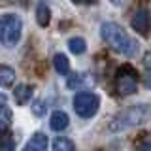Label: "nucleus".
Instances as JSON below:
<instances>
[{"instance_id":"9d476101","label":"nucleus","mask_w":151,"mask_h":151,"mask_svg":"<svg viewBox=\"0 0 151 151\" xmlns=\"http://www.w3.org/2000/svg\"><path fill=\"white\" fill-rule=\"evenodd\" d=\"M36 21L40 27H47L51 21V9L45 2H38V8H36Z\"/></svg>"},{"instance_id":"f03ea898","label":"nucleus","mask_w":151,"mask_h":151,"mask_svg":"<svg viewBox=\"0 0 151 151\" xmlns=\"http://www.w3.org/2000/svg\"><path fill=\"white\" fill-rule=\"evenodd\" d=\"M149 117V108L147 104H138V106H130L129 110H125L123 113L115 117V121L111 123V130H125L130 127L142 125L145 123Z\"/></svg>"},{"instance_id":"423d86ee","label":"nucleus","mask_w":151,"mask_h":151,"mask_svg":"<svg viewBox=\"0 0 151 151\" xmlns=\"http://www.w3.org/2000/svg\"><path fill=\"white\" fill-rule=\"evenodd\" d=\"M132 28H134L138 34L142 36H147L149 34V28H151V19H149V12L145 8H140L134 12L132 15V21H130Z\"/></svg>"},{"instance_id":"412c9836","label":"nucleus","mask_w":151,"mask_h":151,"mask_svg":"<svg viewBox=\"0 0 151 151\" xmlns=\"http://www.w3.org/2000/svg\"><path fill=\"white\" fill-rule=\"evenodd\" d=\"M6 100H8V98H6V94H4V93H0V106H4V104H6Z\"/></svg>"},{"instance_id":"9b49d317","label":"nucleus","mask_w":151,"mask_h":151,"mask_svg":"<svg viewBox=\"0 0 151 151\" xmlns=\"http://www.w3.org/2000/svg\"><path fill=\"white\" fill-rule=\"evenodd\" d=\"M15 81V72L6 64H0V87H12Z\"/></svg>"},{"instance_id":"39448f33","label":"nucleus","mask_w":151,"mask_h":151,"mask_svg":"<svg viewBox=\"0 0 151 151\" xmlns=\"http://www.w3.org/2000/svg\"><path fill=\"white\" fill-rule=\"evenodd\" d=\"M74 111L78 113L79 117H83V119H89V117H93L94 113L98 111V108H100V98L96 96L94 93H78L74 96Z\"/></svg>"},{"instance_id":"5701e85b","label":"nucleus","mask_w":151,"mask_h":151,"mask_svg":"<svg viewBox=\"0 0 151 151\" xmlns=\"http://www.w3.org/2000/svg\"><path fill=\"white\" fill-rule=\"evenodd\" d=\"M145 64H147V66L151 64V53H147V55H145Z\"/></svg>"},{"instance_id":"1a4fd4ad","label":"nucleus","mask_w":151,"mask_h":151,"mask_svg":"<svg viewBox=\"0 0 151 151\" xmlns=\"http://www.w3.org/2000/svg\"><path fill=\"white\" fill-rule=\"evenodd\" d=\"M27 149L28 151H45L47 149V136L44 132H36V134L27 142Z\"/></svg>"},{"instance_id":"ddd939ff","label":"nucleus","mask_w":151,"mask_h":151,"mask_svg":"<svg viewBox=\"0 0 151 151\" xmlns=\"http://www.w3.org/2000/svg\"><path fill=\"white\" fill-rule=\"evenodd\" d=\"M68 49L72 51L74 55H81V53H85V49H87V44H85L83 38L76 36V38H70L68 40Z\"/></svg>"},{"instance_id":"7ed1b4c3","label":"nucleus","mask_w":151,"mask_h":151,"mask_svg":"<svg viewBox=\"0 0 151 151\" xmlns=\"http://www.w3.org/2000/svg\"><path fill=\"white\" fill-rule=\"evenodd\" d=\"M23 30V23L19 15L13 13H6L0 17V44L4 47H13L21 38Z\"/></svg>"},{"instance_id":"aec40b11","label":"nucleus","mask_w":151,"mask_h":151,"mask_svg":"<svg viewBox=\"0 0 151 151\" xmlns=\"http://www.w3.org/2000/svg\"><path fill=\"white\" fill-rule=\"evenodd\" d=\"M74 4H83V6H91V4H98V0H72Z\"/></svg>"},{"instance_id":"f257e3e1","label":"nucleus","mask_w":151,"mask_h":151,"mask_svg":"<svg viewBox=\"0 0 151 151\" xmlns=\"http://www.w3.org/2000/svg\"><path fill=\"white\" fill-rule=\"evenodd\" d=\"M100 36L113 51L125 55V57H136L140 51V44L127 34V30L117 23H104L100 27Z\"/></svg>"},{"instance_id":"20e7f679","label":"nucleus","mask_w":151,"mask_h":151,"mask_svg":"<svg viewBox=\"0 0 151 151\" xmlns=\"http://www.w3.org/2000/svg\"><path fill=\"white\" fill-rule=\"evenodd\" d=\"M138 89V72L130 64H123L115 72V91L121 96H129Z\"/></svg>"},{"instance_id":"6ab92c4d","label":"nucleus","mask_w":151,"mask_h":151,"mask_svg":"<svg viewBox=\"0 0 151 151\" xmlns=\"http://www.w3.org/2000/svg\"><path fill=\"white\" fill-rule=\"evenodd\" d=\"M136 147H140V149H151V140H145V142H136Z\"/></svg>"},{"instance_id":"0eeeda50","label":"nucleus","mask_w":151,"mask_h":151,"mask_svg":"<svg viewBox=\"0 0 151 151\" xmlns=\"http://www.w3.org/2000/svg\"><path fill=\"white\" fill-rule=\"evenodd\" d=\"M32 93H34V87H32V85L21 83V85H17V87L13 89V98H15V102L19 106H25L27 102H30Z\"/></svg>"},{"instance_id":"a211bd4d","label":"nucleus","mask_w":151,"mask_h":151,"mask_svg":"<svg viewBox=\"0 0 151 151\" xmlns=\"http://www.w3.org/2000/svg\"><path fill=\"white\" fill-rule=\"evenodd\" d=\"M45 110H47V106L44 104V100H36V102H34V106H32V111H34L36 115H44Z\"/></svg>"},{"instance_id":"f8f14e48","label":"nucleus","mask_w":151,"mask_h":151,"mask_svg":"<svg viewBox=\"0 0 151 151\" xmlns=\"http://www.w3.org/2000/svg\"><path fill=\"white\" fill-rule=\"evenodd\" d=\"M53 66H55V70L59 72L60 76H66V74H70V63H68V57L63 55V53H57L53 57Z\"/></svg>"},{"instance_id":"6e6552de","label":"nucleus","mask_w":151,"mask_h":151,"mask_svg":"<svg viewBox=\"0 0 151 151\" xmlns=\"http://www.w3.org/2000/svg\"><path fill=\"white\" fill-rule=\"evenodd\" d=\"M49 127L53 129L55 132H60L68 127V115L63 111V110H57L51 113V119H49Z\"/></svg>"},{"instance_id":"4be33fe9","label":"nucleus","mask_w":151,"mask_h":151,"mask_svg":"<svg viewBox=\"0 0 151 151\" xmlns=\"http://www.w3.org/2000/svg\"><path fill=\"white\" fill-rule=\"evenodd\" d=\"M110 2L113 4V6H121V4L125 2V0H110Z\"/></svg>"},{"instance_id":"4468645a","label":"nucleus","mask_w":151,"mask_h":151,"mask_svg":"<svg viewBox=\"0 0 151 151\" xmlns=\"http://www.w3.org/2000/svg\"><path fill=\"white\" fill-rule=\"evenodd\" d=\"M13 145H15V142H13V134L9 130L2 129V132H0V149L9 151V149H13Z\"/></svg>"},{"instance_id":"dca6fc26","label":"nucleus","mask_w":151,"mask_h":151,"mask_svg":"<svg viewBox=\"0 0 151 151\" xmlns=\"http://www.w3.org/2000/svg\"><path fill=\"white\" fill-rule=\"evenodd\" d=\"M85 83H89V79H87V76L85 74H74V76H70L68 78V87L70 89H79V87H83Z\"/></svg>"},{"instance_id":"2eb2a0df","label":"nucleus","mask_w":151,"mask_h":151,"mask_svg":"<svg viewBox=\"0 0 151 151\" xmlns=\"http://www.w3.org/2000/svg\"><path fill=\"white\" fill-rule=\"evenodd\" d=\"M76 147L74 142H70L68 138H64V136H59L55 142H53V149L55 151H72Z\"/></svg>"},{"instance_id":"f3484780","label":"nucleus","mask_w":151,"mask_h":151,"mask_svg":"<svg viewBox=\"0 0 151 151\" xmlns=\"http://www.w3.org/2000/svg\"><path fill=\"white\" fill-rule=\"evenodd\" d=\"M9 121H12V111L6 108V104L4 106H0V130L6 129L9 125Z\"/></svg>"}]
</instances>
